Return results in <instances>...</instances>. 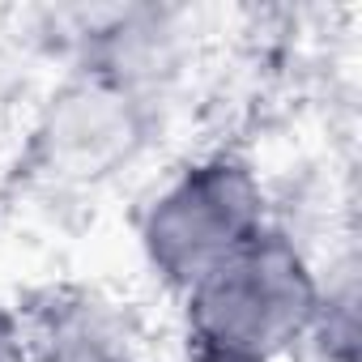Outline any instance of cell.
<instances>
[{
  "label": "cell",
  "mask_w": 362,
  "mask_h": 362,
  "mask_svg": "<svg viewBox=\"0 0 362 362\" xmlns=\"http://www.w3.org/2000/svg\"><path fill=\"white\" fill-rule=\"evenodd\" d=\"M162 98L103 64L69 60L35 119V166L60 188H107L141 170L166 128Z\"/></svg>",
  "instance_id": "3"
},
{
  "label": "cell",
  "mask_w": 362,
  "mask_h": 362,
  "mask_svg": "<svg viewBox=\"0 0 362 362\" xmlns=\"http://www.w3.org/2000/svg\"><path fill=\"white\" fill-rule=\"evenodd\" d=\"M30 362H166L145 311L98 281H56L26 303Z\"/></svg>",
  "instance_id": "4"
},
{
  "label": "cell",
  "mask_w": 362,
  "mask_h": 362,
  "mask_svg": "<svg viewBox=\"0 0 362 362\" xmlns=\"http://www.w3.org/2000/svg\"><path fill=\"white\" fill-rule=\"evenodd\" d=\"M0 362H30V320L9 294H0Z\"/></svg>",
  "instance_id": "5"
},
{
  "label": "cell",
  "mask_w": 362,
  "mask_h": 362,
  "mask_svg": "<svg viewBox=\"0 0 362 362\" xmlns=\"http://www.w3.org/2000/svg\"><path fill=\"white\" fill-rule=\"evenodd\" d=\"M328 264L277 218L243 252L166 303V362H303Z\"/></svg>",
  "instance_id": "1"
},
{
  "label": "cell",
  "mask_w": 362,
  "mask_h": 362,
  "mask_svg": "<svg viewBox=\"0 0 362 362\" xmlns=\"http://www.w3.org/2000/svg\"><path fill=\"white\" fill-rule=\"evenodd\" d=\"M281 218L252 149L205 141L162 162L132 205V256L162 303H175Z\"/></svg>",
  "instance_id": "2"
}]
</instances>
